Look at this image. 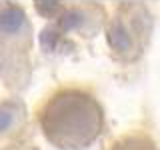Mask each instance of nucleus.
<instances>
[{
	"instance_id": "39448f33",
	"label": "nucleus",
	"mask_w": 160,
	"mask_h": 150,
	"mask_svg": "<svg viewBox=\"0 0 160 150\" xmlns=\"http://www.w3.org/2000/svg\"><path fill=\"white\" fill-rule=\"evenodd\" d=\"M80 20H82V18H80V12H78V10H70L66 16L62 18V26L66 28V30H70V28L76 26V24H80Z\"/></svg>"
},
{
	"instance_id": "f257e3e1",
	"label": "nucleus",
	"mask_w": 160,
	"mask_h": 150,
	"mask_svg": "<svg viewBox=\"0 0 160 150\" xmlns=\"http://www.w3.org/2000/svg\"><path fill=\"white\" fill-rule=\"evenodd\" d=\"M44 134L60 148H82L98 136L102 110L90 94L62 90L48 100L40 114Z\"/></svg>"
},
{
	"instance_id": "423d86ee",
	"label": "nucleus",
	"mask_w": 160,
	"mask_h": 150,
	"mask_svg": "<svg viewBox=\"0 0 160 150\" xmlns=\"http://www.w3.org/2000/svg\"><path fill=\"white\" fill-rule=\"evenodd\" d=\"M10 122H12V114L8 110H0V132L6 130L10 126Z\"/></svg>"
},
{
	"instance_id": "7ed1b4c3",
	"label": "nucleus",
	"mask_w": 160,
	"mask_h": 150,
	"mask_svg": "<svg viewBox=\"0 0 160 150\" xmlns=\"http://www.w3.org/2000/svg\"><path fill=\"white\" fill-rule=\"evenodd\" d=\"M24 22V12L18 6H6L0 12V26L6 32H14L22 26Z\"/></svg>"
},
{
	"instance_id": "f03ea898",
	"label": "nucleus",
	"mask_w": 160,
	"mask_h": 150,
	"mask_svg": "<svg viewBox=\"0 0 160 150\" xmlns=\"http://www.w3.org/2000/svg\"><path fill=\"white\" fill-rule=\"evenodd\" d=\"M108 40L112 44V48L118 50V52H128L132 48V34L128 32V28L120 20L112 22V26L108 30Z\"/></svg>"
},
{
	"instance_id": "20e7f679",
	"label": "nucleus",
	"mask_w": 160,
	"mask_h": 150,
	"mask_svg": "<svg viewBox=\"0 0 160 150\" xmlns=\"http://www.w3.org/2000/svg\"><path fill=\"white\" fill-rule=\"evenodd\" d=\"M112 150H154V144L144 136H128L114 144Z\"/></svg>"
}]
</instances>
